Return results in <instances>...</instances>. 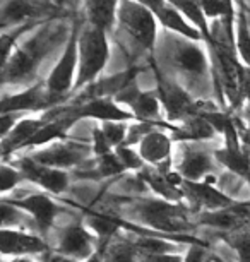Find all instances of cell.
<instances>
[{
    "label": "cell",
    "instance_id": "6da1fadb",
    "mask_svg": "<svg viewBox=\"0 0 250 262\" xmlns=\"http://www.w3.org/2000/svg\"><path fill=\"white\" fill-rule=\"evenodd\" d=\"M62 17H53L43 23V28L38 29L26 43L17 47L12 52L11 58L2 66L4 84H17L24 79H29L36 72L40 62H43L48 53L55 48L62 39H65L67 24L60 21ZM71 33V31H69ZM69 36V34H67Z\"/></svg>",
    "mask_w": 250,
    "mask_h": 262
},
{
    "label": "cell",
    "instance_id": "7a4b0ae2",
    "mask_svg": "<svg viewBox=\"0 0 250 262\" xmlns=\"http://www.w3.org/2000/svg\"><path fill=\"white\" fill-rule=\"evenodd\" d=\"M110 57L108 33L86 24L79 34V71L74 91L96 82Z\"/></svg>",
    "mask_w": 250,
    "mask_h": 262
},
{
    "label": "cell",
    "instance_id": "3957f363",
    "mask_svg": "<svg viewBox=\"0 0 250 262\" xmlns=\"http://www.w3.org/2000/svg\"><path fill=\"white\" fill-rule=\"evenodd\" d=\"M79 34L81 23L74 21L71 28V34L67 36L65 48H63L60 58L45 82L48 95L57 103L63 101L67 93L74 90L76 86L77 71H79Z\"/></svg>",
    "mask_w": 250,
    "mask_h": 262
},
{
    "label": "cell",
    "instance_id": "277c9868",
    "mask_svg": "<svg viewBox=\"0 0 250 262\" xmlns=\"http://www.w3.org/2000/svg\"><path fill=\"white\" fill-rule=\"evenodd\" d=\"M119 24L132 43L146 52H153L158 39V19L137 0H120Z\"/></svg>",
    "mask_w": 250,
    "mask_h": 262
},
{
    "label": "cell",
    "instance_id": "5b68a950",
    "mask_svg": "<svg viewBox=\"0 0 250 262\" xmlns=\"http://www.w3.org/2000/svg\"><path fill=\"white\" fill-rule=\"evenodd\" d=\"M134 209L141 221L160 231H187L190 228L187 212L178 202L158 199L137 201Z\"/></svg>",
    "mask_w": 250,
    "mask_h": 262
},
{
    "label": "cell",
    "instance_id": "8992f818",
    "mask_svg": "<svg viewBox=\"0 0 250 262\" xmlns=\"http://www.w3.org/2000/svg\"><path fill=\"white\" fill-rule=\"evenodd\" d=\"M62 9L53 0H4L2 2V29H12L21 24L48 21L62 17Z\"/></svg>",
    "mask_w": 250,
    "mask_h": 262
},
{
    "label": "cell",
    "instance_id": "52a82bcc",
    "mask_svg": "<svg viewBox=\"0 0 250 262\" xmlns=\"http://www.w3.org/2000/svg\"><path fill=\"white\" fill-rule=\"evenodd\" d=\"M156 79H158V96L166 112V118L170 122H185L189 118L200 115V103L194 101L187 91H184L178 84L168 81L156 69Z\"/></svg>",
    "mask_w": 250,
    "mask_h": 262
},
{
    "label": "cell",
    "instance_id": "ba28073f",
    "mask_svg": "<svg viewBox=\"0 0 250 262\" xmlns=\"http://www.w3.org/2000/svg\"><path fill=\"white\" fill-rule=\"evenodd\" d=\"M168 47L170 62L176 71L194 77H202L208 72V57L197 41L176 34V38H170Z\"/></svg>",
    "mask_w": 250,
    "mask_h": 262
},
{
    "label": "cell",
    "instance_id": "9c48e42d",
    "mask_svg": "<svg viewBox=\"0 0 250 262\" xmlns=\"http://www.w3.org/2000/svg\"><path fill=\"white\" fill-rule=\"evenodd\" d=\"M224 134V147L214 151V158L219 161V165L226 166L232 173L243 177L250 184V158L242 149V144L238 141L237 125H235V118H230L226 127L223 130Z\"/></svg>",
    "mask_w": 250,
    "mask_h": 262
},
{
    "label": "cell",
    "instance_id": "30bf717a",
    "mask_svg": "<svg viewBox=\"0 0 250 262\" xmlns=\"http://www.w3.org/2000/svg\"><path fill=\"white\" fill-rule=\"evenodd\" d=\"M89 146L74 144V142H65V144L63 142H55L50 147L31 152L29 158L40 163V165L63 170V168H72L82 163L89 156Z\"/></svg>",
    "mask_w": 250,
    "mask_h": 262
},
{
    "label": "cell",
    "instance_id": "8fae6325",
    "mask_svg": "<svg viewBox=\"0 0 250 262\" xmlns=\"http://www.w3.org/2000/svg\"><path fill=\"white\" fill-rule=\"evenodd\" d=\"M58 103L48 95L47 84H34L21 93L14 95H4L0 110L2 113H22V112H34V110H47L53 108Z\"/></svg>",
    "mask_w": 250,
    "mask_h": 262
},
{
    "label": "cell",
    "instance_id": "7c38bea8",
    "mask_svg": "<svg viewBox=\"0 0 250 262\" xmlns=\"http://www.w3.org/2000/svg\"><path fill=\"white\" fill-rule=\"evenodd\" d=\"M213 182H214L213 177H208L206 180L200 182L184 180L182 190L189 201H192L195 206L204 207L206 211L226 209V207L233 206L235 201L226 194H223L219 189H216L213 185Z\"/></svg>",
    "mask_w": 250,
    "mask_h": 262
},
{
    "label": "cell",
    "instance_id": "4fadbf2b",
    "mask_svg": "<svg viewBox=\"0 0 250 262\" xmlns=\"http://www.w3.org/2000/svg\"><path fill=\"white\" fill-rule=\"evenodd\" d=\"M19 170L28 180L34 182L36 185L43 187V189L50 190L52 194H62L69 187V175L63 170L58 168H50L45 165H40L29 156L21 158L17 161Z\"/></svg>",
    "mask_w": 250,
    "mask_h": 262
},
{
    "label": "cell",
    "instance_id": "5bb4252c",
    "mask_svg": "<svg viewBox=\"0 0 250 262\" xmlns=\"http://www.w3.org/2000/svg\"><path fill=\"white\" fill-rule=\"evenodd\" d=\"M45 240L40 236H34L24 231L14 230V228H2L0 233V252L4 259L9 257H26V255H36L47 252Z\"/></svg>",
    "mask_w": 250,
    "mask_h": 262
},
{
    "label": "cell",
    "instance_id": "9a60e30c",
    "mask_svg": "<svg viewBox=\"0 0 250 262\" xmlns=\"http://www.w3.org/2000/svg\"><path fill=\"white\" fill-rule=\"evenodd\" d=\"M77 118H95L103 122H127L135 120L134 113L119 106L113 98H95L86 103H77L72 106Z\"/></svg>",
    "mask_w": 250,
    "mask_h": 262
},
{
    "label": "cell",
    "instance_id": "2e32d148",
    "mask_svg": "<svg viewBox=\"0 0 250 262\" xmlns=\"http://www.w3.org/2000/svg\"><path fill=\"white\" fill-rule=\"evenodd\" d=\"M58 252L76 260H87L96 250L93 247V236L84 226L69 225L65 230H62Z\"/></svg>",
    "mask_w": 250,
    "mask_h": 262
},
{
    "label": "cell",
    "instance_id": "e0dca14e",
    "mask_svg": "<svg viewBox=\"0 0 250 262\" xmlns=\"http://www.w3.org/2000/svg\"><path fill=\"white\" fill-rule=\"evenodd\" d=\"M214 152L199 147H185L182 161L178 165V173L185 180L200 182L208 179L211 171H214Z\"/></svg>",
    "mask_w": 250,
    "mask_h": 262
},
{
    "label": "cell",
    "instance_id": "ac0fdd59",
    "mask_svg": "<svg viewBox=\"0 0 250 262\" xmlns=\"http://www.w3.org/2000/svg\"><path fill=\"white\" fill-rule=\"evenodd\" d=\"M11 204L29 212L33 220L36 221L38 228L43 231H47L53 225L58 212V206L45 194H31L28 197H22V199H14L11 201Z\"/></svg>",
    "mask_w": 250,
    "mask_h": 262
},
{
    "label": "cell",
    "instance_id": "d6986e66",
    "mask_svg": "<svg viewBox=\"0 0 250 262\" xmlns=\"http://www.w3.org/2000/svg\"><path fill=\"white\" fill-rule=\"evenodd\" d=\"M82 7L86 12V23L105 33L113 31L119 23L120 0H82Z\"/></svg>",
    "mask_w": 250,
    "mask_h": 262
},
{
    "label": "cell",
    "instance_id": "ffe728a7",
    "mask_svg": "<svg viewBox=\"0 0 250 262\" xmlns=\"http://www.w3.org/2000/svg\"><path fill=\"white\" fill-rule=\"evenodd\" d=\"M154 127L139 144V155L146 163L156 166H163L165 161H170L171 156V139L168 134Z\"/></svg>",
    "mask_w": 250,
    "mask_h": 262
},
{
    "label": "cell",
    "instance_id": "44dd1931",
    "mask_svg": "<svg viewBox=\"0 0 250 262\" xmlns=\"http://www.w3.org/2000/svg\"><path fill=\"white\" fill-rule=\"evenodd\" d=\"M154 16L161 26L171 33L180 34V36H184V38H189V39H192V41H200V39H204L202 33H200L199 29L178 11V9L170 6L168 2H166Z\"/></svg>",
    "mask_w": 250,
    "mask_h": 262
},
{
    "label": "cell",
    "instance_id": "7402d4cb",
    "mask_svg": "<svg viewBox=\"0 0 250 262\" xmlns=\"http://www.w3.org/2000/svg\"><path fill=\"white\" fill-rule=\"evenodd\" d=\"M45 118H22V120H19L16 127L2 139V155L7 156L9 152L26 147L34 134L45 125Z\"/></svg>",
    "mask_w": 250,
    "mask_h": 262
},
{
    "label": "cell",
    "instance_id": "603a6c76",
    "mask_svg": "<svg viewBox=\"0 0 250 262\" xmlns=\"http://www.w3.org/2000/svg\"><path fill=\"white\" fill-rule=\"evenodd\" d=\"M161 101L158 93L139 91L130 101V112L134 113L137 122H163L161 120Z\"/></svg>",
    "mask_w": 250,
    "mask_h": 262
},
{
    "label": "cell",
    "instance_id": "cb8c5ba5",
    "mask_svg": "<svg viewBox=\"0 0 250 262\" xmlns=\"http://www.w3.org/2000/svg\"><path fill=\"white\" fill-rule=\"evenodd\" d=\"M141 180L146 185L151 187L156 194L163 197L165 201L170 202H178L182 197H185L184 190L180 187H175L168 180V177L165 175V171L161 170H141Z\"/></svg>",
    "mask_w": 250,
    "mask_h": 262
},
{
    "label": "cell",
    "instance_id": "d4e9b609",
    "mask_svg": "<svg viewBox=\"0 0 250 262\" xmlns=\"http://www.w3.org/2000/svg\"><path fill=\"white\" fill-rule=\"evenodd\" d=\"M216 134V128L202 117H194L189 120L182 122V125L176 127L175 130V141H185V142H195L204 139H213Z\"/></svg>",
    "mask_w": 250,
    "mask_h": 262
},
{
    "label": "cell",
    "instance_id": "484cf974",
    "mask_svg": "<svg viewBox=\"0 0 250 262\" xmlns=\"http://www.w3.org/2000/svg\"><path fill=\"white\" fill-rule=\"evenodd\" d=\"M237 19H235V47H237V53L245 66L250 67V23L247 16V9H245L243 0H237Z\"/></svg>",
    "mask_w": 250,
    "mask_h": 262
},
{
    "label": "cell",
    "instance_id": "4316f807",
    "mask_svg": "<svg viewBox=\"0 0 250 262\" xmlns=\"http://www.w3.org/2000/svg\"><path fill=\"white\" fill-rule=\"evenodd\" d=\"M103 249V262H137L139 252L135 249L134 242L129 240H113Z\"/></svg>",
    "mask_w": 250,
    "mask_h": 262
},
{
    "label": "cell",
    "instance_id": "83f0119b",
    "mask_svg": "<svg viewBox=\"0 0 250 262\" xmlns=\"http://www.w3.org/2000/svg\"><path fill=\"white\" fill-rule=\"evenodd\" d=\"M135 249L142 257H151V255H163V254H175L176 247L168 244L165 240L160 238H151V236H141V238L134 240Z\"/></svg>",
    "mask_w": 250,
    "mask_h": 262
},
{
    "label": "cell",
    "instance_id": "f1b7e54d",
    "mask_svg": "<svg viewBox=\"0 0 250 262\" xmlns=\"http://www.w3.org/2000/svg\"><path fill=\"white\" fill-rule=\"evenodd\" d=\"M86 225L89 226V230H93L95 233L100 236L101 240L110 238L111 235H115V231L119 230V223L106 216H100V214H91L87 216Z\"/></svg>",
    "mask_w": 250,
    "mask_h": 262
},
{
    "label": "cell",
    "instance_id": "f546056e",
    "mask_svg": "<svg viewBox=\"0 0 250 262\" xmlns=\"http://www.w3.org/2000/svg\"><path fill=\"white\" fill-rule=\"evenodd\" d=\"M125 170L127 168L124 166V163H122L115 151L98 158V175L100 177H115L124 173Z\"/></svg>",
    "mask_w": 250,
    "mask_h": 262
},
{
    "label": "cell",
    "instance_id": "4dcf8cb0",
    "mask_svg": "<svg viewBox=\"0 0 250 262\" xmlns=\"http://www.w3.org/2000/svg\"><path fill=\"white\" fill-rule=\"evenodd\" d=\"M101 130L111 147H119L125 142L129 127H127L125 122H103Z\"/></svg>",
    "mask_w": 250,
    "mask_h": 262
},
{
    "label": "cell",
    "instance_id": "1f68e13d",
    "mask_svg": "<svg viewBox=\"0 0 250 262\" xmlns=\"http://www.w3.org/2000/svg\"><path fill=\"white\" fill-rule=\"evenodd\" d=\"M228 244L237 252L238 262H250V231H233L228 236Z\"/></svg>",
    "mask_w": 250,
    "mask_h": 262
},
{
    "label": "cell",
    "instance_id": "d6a6232c",
    "mask_svg": "<svg viewBox=\"0 0 250 262\" xmlns=\"http://www.w3.org/2000/svg\"><path fill=\"white\" fill-rule=\"evenodd\" d=\"M22 179H26V177L22 175L21 170H16L14 166H9L4 163L2 170H0V190H2V194H7L9 190H12Z\"/></svg>",
    "mask_w": 250,
    "mask_h": 262
},
{
    "label": "cell",
    "instance_id": "836d02e7",
    "mask_svg": "<svg viewBox=\"0 0 250 262\" xmlns=\"http://www.w3.org/2000/svg\"><path fill=\"white\" fill-rule=\"evenodd\" d=\"M115 152L119 155V158L124 163V166L127 170H142L144 168V160L141 158V155L135 149H132L130 146H119L115 147Z\"/></svg>",
    "mask_w": 250,
    "mask_h": 262
},
{
    "label": "cell",
    "instance_id": "e575fe53",
    "mask_svg": "<svg viewBox=\"0 0 250 262\" xmlns=\"http://www.w3.org/2000/svg\"><path fill=\"white\" fill-rule=\"evenodd\" d=\"M91 149L98 158L111 152V146H110V142L106 141V137H105V134H103V130H101V127L93 128V146H91Z\"/></svg>",
    "mask_w": 250,
    "mask_h": 262
},
{
    "label": "cell",
    "instance_id": "d590c367",
    "mask_svg": "<svg viewBox=\"0 0 250 262\" xmlns=\"http://www.w3.org/2000/svg\"><path fill=\"white\" fill-rule=\"evenodd\" d=\"M16 117L17 113H2V117H0V134H2V139L16 127Z\"/></svg>",
    "mask_w": 250,
    "mask_h": 262
},
{
    "label": "cell",
    "instance_id": "8d00e7d4",
    "mask_svg": "<svg viewBox=\"0 0 250 262\" xmlns=\"http://www.w3.org/2000/svg\"><path fill=\"white\" fill-rule=\"evenodd\" d=\"M208 254H206V249L200 245H192L187 250V254L184 257V262H204Z\"/></svg>",
    "mask_w": 250,
    "mask_h": 262
},
{
    "label": "cell",
    "instance_id": "74e56055",
    "mask_svg": "<svg viewBox=\"0 0 250 262\" xmlns=\"http://www.w3.org/2000/svg\"><path fill=\"white\" fill-rule=\"evenodd\" d=\"M144 262H184V257H180L176 254L151 255V257H144Z\"/></svg>",
    "mask_w": 250,
    "mask_h": 262
},
{
    "label": "cell",
    "instance_id": "f35d334b",
    "mask_svg": "<svg viewBox=\"0 0 250 262\" xmlns=\"http://www.w3.org/2000/svg\"><path fill=\"white\" fill-rule=\"evenodd\" d=\"M242 98L250 101V67H243V76H242Z\"/></svg>",
    "mask_w": 250,
    "mask_h": 262
},
{
    "label": "cell",
    "instance_id": "ab89813d",
    "mask_svg": "<svg viewBox=\"0 0 250 262\" xmlns=\"http://www.w3.org/2000/svg\"><path fill=\"white\" fill-rule=\"evenodd\" d=\"M53 2H55L62 11H65V9H76L79 0H53Z\"/></svg>",
    "mask_w": 250,
    "mask_h": 262
},
{
    "label": "cell",
    "instance_id": "60d3db41",
    "mask_svg": "<svg viewBox=\"0 0 250 262\" xmlns=\"http://www.w3.org/2000/svg\"><path fill=\"white\" fill-rule=\"evenodd\" d=\"M48 262H79V260L71 259V257H65V255L58 254V255H53V257H50V260H48Z\"/></svg>",
    "mask_w": 250,
    "mask_h": 262
},
{
    "label": "cell",
    "instance_id": "b9f144b4",
    "mask_svg": "<svg viewBox=\"0 0 250 262\" xmlns=\"http://www.w3.org/2000/svg\"><path fill=\"white\" fill-rule=\"evenodd\" d=\"M84 262H103V249H101V247L89 257V259L84 260Z\"/></svg>",
    "mask_w": 250,
    "mask_h": 262
},
{
    "label": "cell",
    "instance_id": "7bdbcfd3",
    "mask_svg": "<svg viewBox=\"0 0 250 262\" xmlns=\"http://www.w3.org/2000/svg\"><path fill=\"white\" fill-rule=\"evenodd\" d=\"M2 262H36V260L28 259V257H12V259H4Z\"/></svg>",
    "mask_w": 250,
    "mask_h": 262
},
{
    "label": "cell",
    "instance_id": "ee69618b",
    "mask_svg": "<svg viewBox=\"0 0 250 262\" xmlns=\"http://www.w3.org/2000/svg\"><path fill=\"white\" fill-rule=\"evenodd\" d=\"M204 262H224V260H223V257H219L216 254H208Z\"/></svg>",
    "mask_w": 250,
    "mask_h": 262
},
{
    "label": "cell",
    "instance_id": "f6af8a7d",
    "mask_svg": "<svg viewBox=\"0 0 250 262\" xmlns=\"http://www.w3.org/2000/svg\"><path fill=\"white\" fill-rule=\"evenodd\" d=\"M245 2V9H247V16H248V23H250V0H243Z\"/></svg>",
    "mask_w": 250,
    "mask_h": 262
},
{
    "label": "cell",
    "instance_id": "bcb514c9",
    "mask_svg": "<svg viewBox=\"0 0 250 262\" xmlns=\"http://www.w3.org/2000/svg\"><path fill=\"white\" fill-rule=\"evenodd\" d=\"M248 134H250V122H248Z\"/></svg>",
    "mask_w": 250,
    "mask_h": 262
}]
</instances>
